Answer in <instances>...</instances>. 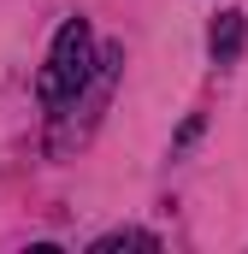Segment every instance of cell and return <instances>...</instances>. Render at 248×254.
<instances>
[{"label": "cell", "mask_w": 248, "mask_h": 254, "mask_svg": "<svg viewBox=\"0 0 248 254\" xmlns=\"http://www.w3.org/2000/svg\"><path fill=\"white\" fill-rule=\"evenodd\" d=\"M207 48H213V60H219V65L237 60V54H243V12H219V24H213Z\"/></svg>", "instance_id": "cell-2"}, {"label": "cell", "mask_w": 248, "mask_h": 254, "mask_svg": "<svg viewBox=\"0 0 248 254\" xmlns=\"http://www.w3.org/2000/svg\"><path fill=\"white\" fill-rule=\"evenodd\" d=\"M95 77V36H89V18H65L54 48H48V65H42V107H71Z\"/></svg>", "instance_id": "cell-1"}, {"label": "cell", "mask_w": 248, "mask_h": 254, "mask_svg": "<svg viewBox=\"0 0 248 254\" xmlns=\"http://www.w3.org/2000/svg\"><path fill=\"white\" fill-rule=\"evenodd\" d=\"M113 249H160L148 231H113V237H101L95 243V254H113Z\"/></svg>", "instance_id": "cell-3"}]
</instances>
